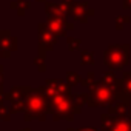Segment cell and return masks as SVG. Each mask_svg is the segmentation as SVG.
Instances as JSON below:
<instances>
[{"mask_svg": "<svg viewBox=\"0 0 131 131\" xmlns=\"http://www.w3.org/2000/svg\"><path fill=\"white\" fill-rule=\"evenodd\" d=\"M82 131H93V129H82Z\"/></svg>", "mask_w": 131, "mask_h": 131, "instance_id": "obj_1", "label": "cell"}]
</instances>
